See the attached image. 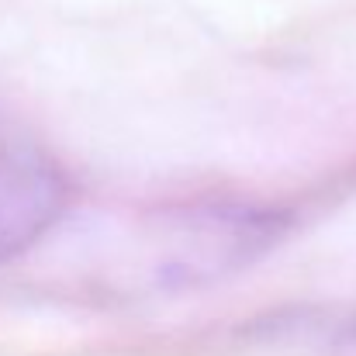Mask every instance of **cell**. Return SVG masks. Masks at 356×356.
<instances>
[{"mask_svg":"<svg viewBox=\"0 0 356 356\" xmlns=\"http://www.w3.org/2000/svg\"><path fill=\"white\" fill-rule=\"evenodd\" d=\"M70 204L63 166L24 131L0 121V263L45 236Z\"/></svg>","mask_w":356,"mask_h":356,"instance_id":"1","label":"cell"}]
</instances>
